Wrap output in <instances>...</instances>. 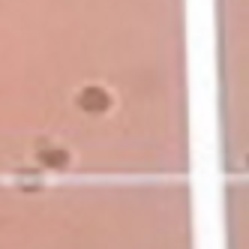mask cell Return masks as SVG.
Returning <instances> with one entry per match:
<instances>
[{"mask_svg": "<svg viewBox=\"0 0 249 249\" xmlns=\"http://www.w3.org/2000/svg\"><path fill=\"white\" fill-rule=\"evenodd\" d=\"M78 102V108L87 111V114H102V111H108V105H111V96L102 90V87H84V90L75 96Z\"/></svg>", "mask_w": 249, "mask_h": 249, "instance_id": "1", "label": "cell"}, {"mask_svg": "<svg viewBox=\"0 0 249 249\" xmlns=\"http://www.w3.org/2000/svg\"><path fill=\"white\" fill-rule=\"evenodd\" d=\"M36 159H39L45 168H66L69 165V153L63 147H39Z\"/></svg>", "mask_w": 249, "mask_h": 249, "instance_id": "2", "label": "cell"}]
</instances>
